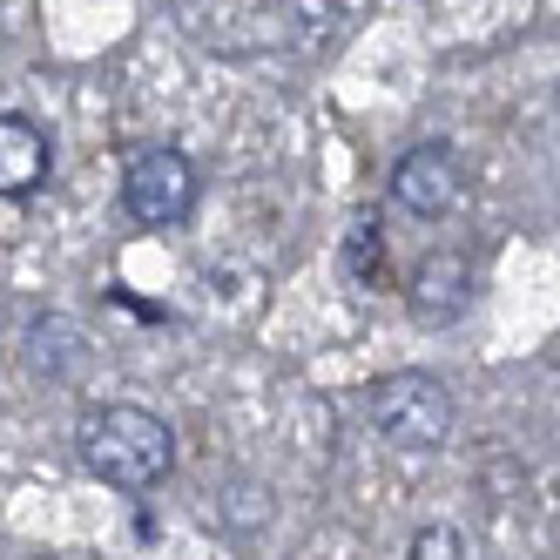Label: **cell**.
Masks as SVG:
<instances>
[{
  "mask_svg": "<svg viewBox=\"0 0 560 560\" xmlns=\"http://www.w3.org/2000/svg\"><path fill=\"white\" fill-rule=\"evenodd\" d=\"M74 453H82V466L102 487L149 493V487H163L170 466H176V432L142 406H95L74 425Z\"/></svg>",
  "mask_w": 560,
  "mask_h": 560,
  "instance_id": "1",
  "label": "cell"
},
{
  "mask_svg": "<svg viewBox=\"0 0 560 560\" xmlns=\"http://www.w3.org/2000/svg\"><path fill=\"white\" fill-rule=\"evenodd\" d=\"M365 419L392 439L398 453H439L453 439V385L432 378V372H419V365L385 372L365 392Z\"/></svg>",
  "mask_w": 560,
  "mask_h": 560,
  "instance_id": "2",
  "label": "cell"
},
{
  "mask_svg": "<svg viewBox=\"0 0 560 560\" xmlns=\"http://www.w3.org/2000/svg\"><path fill=\"white\" fill-rule=\"evenodd\" d=\"M122 210L142 230H176L196 210V163L183 149H142L122 170Z\"/></svg>",
  "mask_w": 560,
  "mask_h": 560,
  "instance_id": "3",
  "label": "cell"
},
{
  "mask_svg": "<svg viewBox=\"0 0 560 560\" xmlns=\"http://www.w3.org/2000/svg\"><path fill=\"white\" fill-rule=\"evenodd\" d=\"M392 203L406 210V217H453L466 203V170H459V155L446 142H419L398 155V170H392Z\"/></svg>",
  "mask_w": 560,
  "mask_h": 560,
  "instance_id": "4",
  "label": "cell"
},
{
  "mask_svg": "<svg viewBox=\"0 0 560 560\" xmlns=\"http://www.w3.org/2000/svg\"><path fill=\"white\" fill-rule=\"evenodd\" d=\"M406 304L419 325H459V317L472 311V264L453 257V250H432L412 264L406 277Z\"/></svg>",
  "mask_w": 560,
  "mask_h": 560,
  "instance_id": "5",
  "label": "cell"
},
{
  "mask_svg": "<svg viewBox=\"0 0 560 560\" xmlns=\"http://www.w3.org/2000/svg\"><path fill=\"white\" fill-rule=\"evenodd\" d=\"M48 170H55V142H48V129L34 122V115H0V196L8 203H27L34 189L48 183Z\"/></svg>",
  "mask_w": 560,
  "mask_h": 560,
  "instance_id": "6",
  "label": "cell"
},
{
  "mask_svg": "<svg viewBox=\"0 0 560 560\" xmlns=\"http://www.w3.org/2000/svg\"><path fill=\"white\" fill-rule=\"evenodd\" d=\"M82 358H89V345H82V331H74L68 317H34L27 325V365L42 378H74Z\"/></svg>",
  "mask_w": 560,
  "mask_h": 560,
  "instance_id": "7",
  "label": "cell"
},
{
  "mask_svg": "<svg viewBox=\"0 0 560 560\" xmlns=\"http://www.w3.org/2000/svg\"><path fill=\"white\" fill-rule=\"evenodd\" d=\"M345 277L358 291H378V277H385V230L372 210H358L351 230H345Z\"/></svg>",
  "mask_w": 560,
  "mask_h": 560,
  "instance_id": "8",
  "label": "cell"
},
{
  "mask_svg": "<svg viewBox=\"0 0 560 560\" xmlns=\"http://www.w3.org/2000/svg\"><path fill=\"white\" fill-rule=\"evenodd\" d=\"M412 560H466V540H459V527H419L412 534Z\"/></svg>",
  "mask_w": 560,
  "mask_h": 560,
  "instance_id": "9",
  "label": "cell"
}]
</instances>
